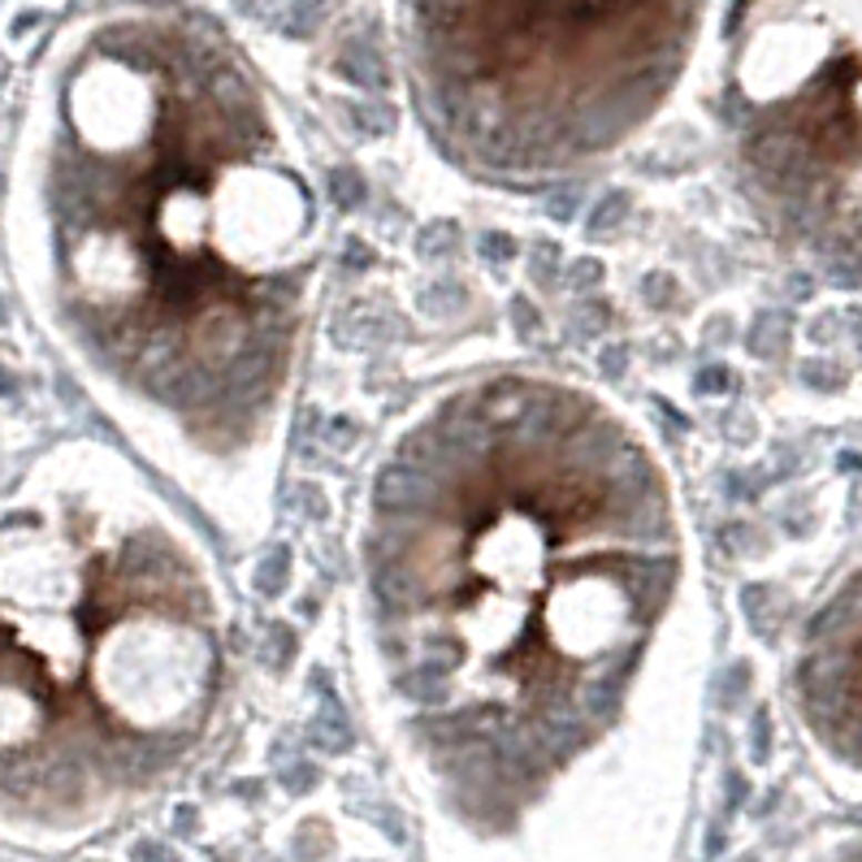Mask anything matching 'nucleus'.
Returning a JSON list of instances; mask_svg holds the SVG:
<instances>
[{
	"instance_id": "obj_2",
	"label": "nucleus",
	"mask_w": 862,
	"mask_h": 862,
	"mask_svg": "<svg viewBox=\"0 0 862 862\" xmlns=\"http://www.w3.org/2000/svg\"><path fill=\"white\" fill-rule=\"evenodd\" d=\"M48 191L91 352L174 408H261L291 352L313 200L243 79L200 61L195 88L152 109L70 95Z\"/></svg>"
},
{
	"instance_id": "obj_3",
	"label": "nucleus",
	"mask_w": 862,
	"mask_h": 862,
	"mask_svg": "<svg viewBox=\"0 0 862 862\" xmlns=\"http://www.w3.org/2000/svg\"><path fill=\"white\" fill-rule=\"evenodd\" d=\"M0 542V728L79 707L109 720V677L195 711L217 672L213 611L195 568L161 534H113L88 507L18 516Z\"/></svg>"
},
{
	"instance_id": "obj_1",
	"label": "nucleus",
	"mask_w": 862,
	"mask_h": 862,
	"mask_svg": "<svg viewBox=\"0 0 862 862\" xmlns=\"http://www.w3.org/2000/svg\"><path fill=\"white\" fill-rule=\"evenodd\" d=\"M373 572L404 693L447 707L468 677L511 689L546 763L611 716L677 581V534L616 420L555 386L495 382L386 468Z\"/></svg>"
},
{
	"instance_id": "obj_5",
	"label": "nucleus",
	"mask_w": 862,
	"mask_h": 862,
	"mask_svg": "<svg viewBox=\"0 0 862 862\" xmlns=\"http://www.w3.org/2000/svg\"><path fill=\"white\" fill-rule=\"evenodd\" d=\"M135 862H174L170 850H161V845H152V841H143L135 850Z\"/></svg>"
},
{
	"instance_id": "obj_4",
	"label": "nucleus",
	"mask_w": 862,
	"mask_h": 862,
	"mask_svg": "<svg viewBox=\"0 0 862 862\" xmlns=\"http://www.w3.org/2000/svg\"><path fill=\"white\" fill-rule=\"evenodd\" d=\"M811 724L862 759V577L841 594L811 637L802 668Z\"/></svg>"
}]
</instances>
